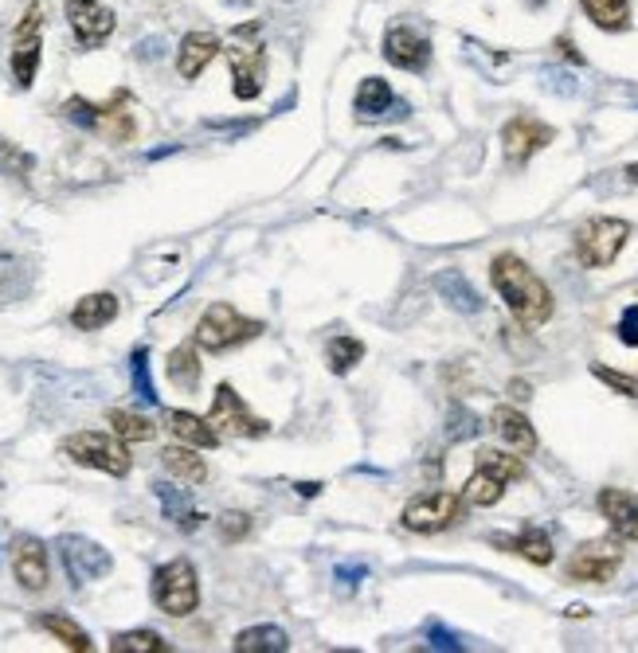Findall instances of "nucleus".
Returning a JSON list of instances; mask_svg holds the SVG:
<instances>
[{
	"label": "nucleus",
	"mask_w": 638,
	"mask_h": 653,
	"mask_svg": "<svg viewBox=\"0 0 638 653\" xmlns=\"http://www.w3.org/2000/svg\"><path fill=\"white\" fill-rule=\"evenodd\" d=\"M490 282L525 329H540L552 317V290L540 282L537 274L529 271V263L517 259V254H498L493 259Z\"/></svg>",
	"instance_id": "nucleus-1"
},
{
	"label": "nucleus",
	"mask_w": 638,
	"mask_h": 653,
	"mask_svg": "<svg viewBox=\"0 0 638 653\" xmlns=\"http://www.w3.org/2000/svg\"><path fill=\"white\" fill-rule=\"evenodd\" d=\"M63 454H67L75 466L102 469L110 478H126L134 459H129V442H122L114 430H79V435H67L63 439Z\"/></svg>",
	"instance_id": "nucleus-2"
},
{
	"label": "nucleus",
	"mask_w": 638,
	"mask_h": 653,
	"mask_svg": "<svg viewBox=\"0 0 638 653\" xmlns=\"http://www.w3.org/2000/svg\"><path fill=\"white\" fill-rule=\"evenodd\" d=\"M259 332H263L259 322L243 317L236 305L216 302V305H208L204 317L197 322V337H192V341H197V349H204V352H227V349H236V344L255 341Z\"/></svg>",
	"instance_id": "nucleus-3"
},
{
	"label": "nucleus",
	"mask_w": 638,
	"mask_h": 653,
	"mask_svg": "<svg viewBox=\"0 0 638 653\" xmlns=\"http://www.w3.org/2000/svg\"><path fill=\"white\" fill-rule=\"evenodd\" d=\"M153 603L165 611L168 618H188L200 606V579L197 567L188 560H168L153 572V587H149Z\"/></svg>",
	"instance_id": "nucleus-4"
},
{
	"label": "nucleus",
	"mask_w": 638,
	"mask_h": 653,
	"mask_svg": "<svg viewBox=\"0 0 638 653\" xmlns=\"http://www.w3.org/2000/svg\"><path fill=\"white\" fill-rule=\"evenodd\" d=\"M227 63H232V78H236V83H232L236 98H243V102L259 98L263 75H266V51H263V39H259V24L236 28L232 48H227Z\"/></svg>",
	"instance_id": "nucleus-5"
},
{
	"label": "nucleus",
	"mask_w": 638,
	"mask_h": 653,
	"mask_svg": "<svg viewBox=\"0 0 638 653\" xmlns=\"http://www.w3.org/2000/svg\"><path fill=\"white\" fill-rule=\"evenodd\" d=\"M630 227L623 219H611V215H596L576 231V259L591 271H603L618 259V251L627 247Z\"/></svg>",
	"instance_id": "nucleus-6"
},
{
	"label": "nucleus",
	"mask_w": 638,
	"mask_h": 653,
	"mask_svg": "<svg viewBox=\"0 0 638 653\" xmlns=\"http://www.w3.org/2000/svg\"><path fill=\"white\" fill-rule=\"evenodd\" d=\"M208 423L216 427L220 439H263L271 423L259 419L255 411L239 400V391L232 384H220L216 395H212V411H208Z\"/></svg>",
	"instance_id": "nucleus-7"
},
{
	"label": "nucleus",
	"mask_w": 638,
	"mask_h": 653,
	"mask_svg": "<svg viewBox=\"0 0 638 653\" xmlns=\"http://www.w3.org/2000/svg\"><path fill=\"white\" fill-rule=\"evenodd\" d=\"M462 508H466V498L451 493V489H435V493H423L415 498L412 505L403 508V528L408 532H423V537H431V532H442V528H451L454 520H462Z\"/></svg>",
	"instance_id": "nucleus-8"
},
{
	"label": "nucleus",
	"mask_w": 638,
	"mask_h": 653,
	"mask_svg": "<svg viewBox=\"0 0 638 653\" xmlns=\"http://www.w3.org/2000/svg\"><path fill=\"white\" fill-rule=\"evenodd\" d=\"M618 567H623V548L615 540H591V544H579L572 552L564 576L572 583H608V579H615Z\"/></svg>",
	"instance_id": "nucleus-9"
},
{
	"label": "nucleus",
	"mask_w": 638,
	"mask_h": 653,
	"mask_svg": "<svg viewBox=\"0 0 638 653\" xmlns=\"http://www.w3.org/2000/svg\"><path fill=\"white\" fill-rule=\"evenodd\" d=\"M67 24L83 48H99L114 32V12L107 0H67Z\"/></svg>",
	"instance_id": "nucleus-10"
},
{
	"label": "nucleus",
	"mask_w": 638,
	"mask_h": 653,
	"mask_svg": "<svg viewBox=\"0 0 638 653\" xmlns=\"http://www.w3.org/2000/svg\"><path fill=\"white\" fill-rule=\"evenodd\" d=\"M552 137H556L552 126H545V122H537V117L529 114H521L501 129V149H505V156H510L513 165H525L533 153H540V149L549 146Z\"/></svg>",
	"instance_id": "nucleus-11"
},
{
	"label": "nucleus",
	"mask_w": 638,
	"mask_h": 653,
	"mask_svg": "<svg viewBox=\"0 0 638 653\" xmlns=\"http://www.w3.org/2000/svg\"><path fill=\"white\" fill-rule=\"evenodd\" d=\"M384 59L400 71H423L431 63V43L408 24H392L384 36Z\"/></svg>",
	"instance_id": "nucleus-12"
},
{
	"label": "nucleus",
	"mask_w": 638,
	"mask_h": 653,
	"mask_svg": "<svg viewBox=\"0 0 638 653\" xmlns=\"http://www.w3.org/2000/svg\"><path fill=\"white\" fill-rule=\"evenodd\" d=\"M12 576L32 595L48 587V548L36 537H21L12 544Z\"/></svg>",
	"instance_id": "nucleus-13"
},
{
	"label": "nucleus",
	"mask_w": 638,
	"mask_h": 653,
	"mask_svg": "<svg viewBox=\"0 0 638 653\" xmlns=\"http://www.w3.org/2000/svg\"><path fill=\"white\" fill-rule=\"evenodd\" d=\"M63 552V564H67L71 579L75 583H87V579H99L110 572V556L107 548H99L95 540H83V537H67L60 544Z\"/></svg>",
	"instance_id": "nucleus-14"
},
{
	"label": "nucleus",
	"mask_w": 638,
	"mask_h": 653,
	"mask_svg": "<svg viewBox=\"0 0 638 653\" xmlns=\"http://www.w3.org/2000/svg\"><path fill=\"white\" fill-rule=\"evenodd\" d=\"M599 513L608 517L611 532L618 540L638 544V493H630V489H603L599 493Z\"/></svg>",
	"instance_id": "nucleus-15"
},
{
	"label": "nucleus",
	"mask_w": 638,
	"mask_h": 653,
	"mask_svg": "<svg viewBox=\"0 0 638 653\" xmlns=\"http://www.w3.org/2000/svg\"><path fill=\"white\" fill-rule=\"evenodd\" d=\"M220 55V39L212 32H188L177 48V75L200 78V71Z\"/></svg>",
	"instance_id": "nucleus-16"
},
{
	"label": "nucleus",
	"mask_w": 638,
	"mask_h": 653,
	"mask_svg": "<svg viewBox=\"0 0 638 653\" xmlns=\"http://www.w3.org/2000/svg\"><path fill=\"white\" fill-rule=\"evenodd\" d=\"M392 110H400V102H396L392 87H388L384 78L368 75L361 87H356V117H361V122H384Z\"/></svg>",
	"instance_id": "nucleus-17"
},
{
	"label": "nucleus",
	"mask_w": 638,
	"mask_h": 653,
	"mask_svg": "<svg viewBox=\"0 0 638 653\" xmlns=\"http://www.w3.org/2000/svg\"><path fill=\"white\" fill-rule=\"evenodd\" d=\"M114 317H118V298H114V293H107V290L87 293V298H79V302H75V310H71V325H75V329H83V332L102 329V325H110Z\"/></svg>",
	"instance_id": "nucleus-18"
},
{
	"label": "nucleus",
	"mask_w": 638,
	"mask_h": 653,
	"mask_svg": "<svg viewBox=\"0 0 638 653\" xmlns=\"http://www.w3.org/2000/svg\"><path fill=\"white\" fill-rule=\"evenodd\" d=\"M493 430H498L501 439L510 442L517 454H533V450H537V430H533V423L525 419L517 407L493 411Z\"/></svg>",
	"instance_id": "nucleus-19"
},
{
	"label": "nucleus",
	"mask_w": 638,
	"mask_h": 653,
	"mask_svg": "<svg viewBox=\"0 0 638 653\" xmlns=\"http://www.w3.org/2000/svg\"><path fill=\"white\" fill-rule=\"evenodd\" d=\"M161 466H165L177 481H185V486H200V481L208 478L204 459H200L197 447H188V442H177V447L161 450Z\"/></svg>",
	"instance_id": "nucleus-20"
},
{
	"label": "nucleus",
	"mask_w": 638,
	"mask_h": 653,
	"mask_svg": "<svg viewBox=\"0 0 638 653\" xmlns=\"http://www.w3.org/2000/svg\"><path fill=\"white\" fill-rule=\"evenodd\" d=\"M168 430H173L180 442H188V447H197V450H216L220 447L216 427H212L208 419H200V415H192V411H168Z\"/></svg>",
	"instance_id": "nucleus-21"
},
{
	"label": "nucleus",
	"mask_w": 638,
	"mask_h": 653,
	"mask_svg": "<svg viewBox=\"0 0 638 653\" xmlns=\"http://www.w3.org/2000/svg\"><path fill=\"white\" fill-rule=\"evenodd\" d=\"M493 544L505 548V552H517L521 560H529V564L545 567L552 564V540L540 532V528H525V532H517V537H493Z\"/></svg>",
	"instance_id": "nucleus-22"
},
{
	"label": "nucleus",
	"mask_w": 638,
	"mask_h": 653,
	"mask_svg": "<svg viewBox=\"0 0 638 653\" xmlns=\"http://www.w3.org/2000/svg\"><path fill=\"white\" fill-rule=\"evenodd\" d=\"M168 380L177 384L180 391H197L200 384V352H197V341L192 344H177V349L168 352Z\"/></svg>",
	"instance_id": "nucleus-23"
},
{
	"label": "nucleus",
	"mask_w": 638,
	"mask_h": 653,
	"mask_svg": "<svg viewBox=\"0 0 638 653\" xmlns=\"http://www.w3.org/2000/svg\"><path fill=\"white\" fill-rule=\"evenodd\" d=\"M232 645L236 653H283L290 650V638L278 626H251V630H239Z\"/></svg>",
	"instance_id": "nucleus-24"
},
{
	"label": "nucleus",
	"mask_w": 638,
	"mask_h": 653,
	"mask_svg": "<svg viewBox=\"0 0 638 653\" xmlns=\"http://www.w3.org/2000/svg\"><path fill=\"white\" fill-rule=\"evenodd\" d=\"M36 623H40V630H48L55 642L67 645V650H79V653L90 650V635L83 630L79 623H75V618H67V615H40Z\"/></svg>",
	"instance_id": "nucleus-25"
},
{
	"label": "nucleus",
	"mask_w": 638,
	"mask_h": 653,
	"mask_svg": "<svg viewBox=\"0 0 638 653\" xmlns=\"http://www.w3.org/2000/svg\"><path fill=\"white\" fill-rule=\"evenodd\" d=\"M474 462H478V469H486V474H493V478L505 481V486L525 478V462H521L517 454H505V450L486 447V450H478V454H474Z\"/></svg>",
	"instance_id": "nucleus-26"
},
{
	"label": "nucleus",
	"mask_w": 638,
	"mask_h": 653,
	"mask_svg": "<svg viewBox=\"0 0 638 653\" xmlns=\"http://www.w3.org/2000/svg\"><path fill=\"white\" fill-rule=\"evenodd\" d=\"M107 419H110V430H114L122 442H129V447H134V442H149L153 435H158V427H153L146 415H138V411L118 407V411H110Z\"/></svg>",
	"instance_id": "nucleus-27"
},
{
	"label": "nucleus",
	"mask_w": 638,
	"mask_h": 653,
	"mask_svg": "<svg viewBox=\"0 0 638 653\" xmlns=\"http://www.w3.org/2000/svg\"><path fill=\"white\" fill-rule=\"evenodd\" d=\"M584 12L591 16V24L603 32L627 28L630 20V0H584Z\"/></svg>",
	"instance_id": "nucleus-28"
},
{
	"label": "nucleus",
	"mask_w": 638,
	"mask_h": 653,
	"mask_svg": "<svg viewBox=\"0 0 638 653\" xmlns=\"http://www.w3.org/2000/svg\"><path fill=\"white\" fill-rule=\"evenodd\" d=\"M501 493H505V481L493 478V474H486V469H474L471 481L462 486V498H466V505H481V508L498 505Z\"/></svg>",
	"instance_id": "nucleus-29"
},
{
	"label": "nucleus",
	"mask_w": 638,
	"mask_h": 653,
	"mask_svg": "<svg viewBox=\"0 0 638 653\" xmlns=\"http://www.w3.org/2000/svg\"><path fill=\"white\" fill-rule=\"evenodd\" d=\"M110 653H168V642L158 630H126L110 642Z\"/></svg>",
	"instance_id": "nucleus-30"
},
{
	"label": "nucleus",
	"mask_w": 638,
	"mask_h": 653,
	"mask_svg": "<svg viewBox=\"0 0 638 653\" xmlns=\"http://www.w3.org/2000/svg\"><path fill=\"white\" fill-rule=\"evenodd\" d=\"M325 356H329V368H334L337 376H345V372H353L356 364L364 361V344L356 341V337H334L329 349H325Z\"/></svg>",
	"instance_id": "nucleus-31"
},
{
	"label": "nucleus",
	"mask_w": 638,
	"mask_h": 653,
	"mask_svg": "<svg viewBox=\"0 0 638 653\" xmlns=\"http://www.w3.org/2000/svg\"><path fill=\"white\" fill-rule=\"evenodd\" d=\"M158 493H161V501H165V513L177 520L180 528H200V520H204V517H200L197 508L188 505V498H180V493H173V489H158Z\"/></svg>",
	"instance_id": "nucleus-32"
},
{
	"label": "nucleus",
	"mask_w": 638,
	"mask_h": 653,
	"mask_svg": "<svg viewBox=\"0 0 638 653\" xmlns=\"http://www.w3.org/2000/svg\"><path fill=\"white\" fill-rule=\"evenodd\" d=\"M129 368H134V391H138L146 403H158V391H153V380H149V352L146 349L134 352Z\"/></svg>",
	"instance_id": "nucleus-33"
},
{
	"label": "nucleus",
	"mask_w": 638,
	"mask_h": 653,
	"mask_svg": "<svg viewBox=\"0 0 638 653\" xmlns=\"http://www.w3.org/2000/svg\"><path fill=\"white\" fill-rule=\"evenodd\" d=\"M591 376H596V380H603L608 388H615L618 395H627V400H635V395H638V380H635V376H623V372L603 368V364H591Z\"/></svg>",
	"instance_id": "nucleus-34"
},
{
	"label": "nucleus",
	"mask_w": 638,
	"mask_h": 653,
	"mask_svg": "<svg viewBox=\"0 0 638 653\" xmlns=\"http://www.w3.org/2000/svg\"><path fill=\"white\" fill-rule=\"evenodd\" d=\"M439 290H451V293H454L451 302L462 305V310H481V302L474 298L471 286L462 282V278H454V274H442V278H439Z\"/></svg>",
	"instance_id": "nucleus-35"
},
{
	"label": "nucleus",
	"mask_w": 638,
	"mask_h": 653,
	"mask_svg": "<svg viewBox=\"0 0 638 653\" xmlns=\"http://www.w3.org/2000/svg\"><path fill=\"white\" fill-rule=\"evenodd\" d=\"M247 528H251V520H247L243 513H224V517H220V532H224V540L247 537Z\"/></svg>",
	"instance_id": "nucleus-36"
},
{
	"label": "nucleus",
	"mask_w": 638,
	"mask_h": 653,
	"mask_svg": "<svg viewBox=\"0 0 638 653\" xmlns=\"http://www.w3.org/2000/svg\"><path fill=\"white\" fill-rule=\"evenodd\" d=\"M618 341L623 344H638V305H630L618 322Z\"/></svg>",
	"instance_id": "nucleus-37"
},
{
	"label": "nucleus",
	"mask_w": 638,
	"mask_h": 653,
	"mask_svg": "<svg viewBox=\"0 0 638 653\" xmlns=\"http://www.w3.org/2000/svg\"><path fill=\"white\" fill-rule=\"evenodd\" d=\"M227 4H251V0H227Z\"/></svg>",
	"instance_id": "nucleus-38"
}]
</instances>
